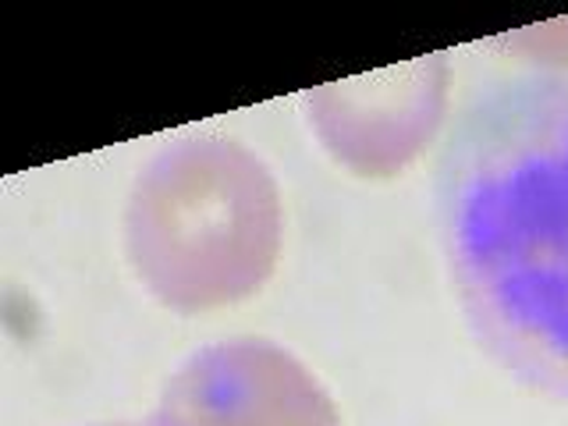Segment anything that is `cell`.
Listing matches in <instances>:
<instances>
[{"label":"cell","instance_id":"obj_1","mask_svg":"<svg viewBox=\"0 0 568 426\" xmlns=\"http://www.w3.org/2000/svg\"><path fill=\"white\" fill-rule=\"evenodd\" d=\"M434 206L479 348L511 381L568 402V71L494 82L466 103Z\"/></svg>","mask_w":568,"mask_h":426}]
</instances>
